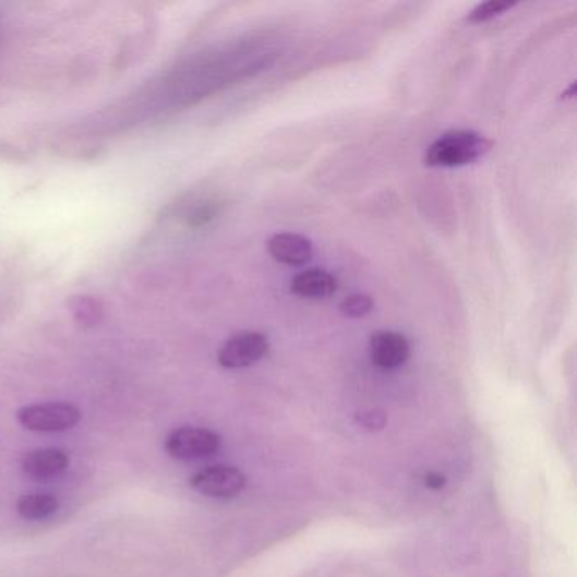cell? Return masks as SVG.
Listing matches in <instances>:
<instances>
[{
	"instance_id": "4fadbf2b",
	"label": "cell",
	"mask_w": 577,
	"mask_h": 577,
	"mask_svg": "<svg viewBox=\"0 0 577 577\" xmlns=\"http://www.w3.org/2000/svg\"><path fill=\"white\" fill-rule=\"evenodd\" d=\"M72 309L80 322L87 325H94L95 322H98L100 310H98L97 303L88 297H79V299L73 300Z\"/></svg>"
},
{
	"instance_id": "6da1fadb",
	"label": "cell",
	"mask_w": 577,
	"mask_h": 577,
	"mask_svg": "<svg viewBox=\"0 0 577 577\" xmlns=\"http://www.w3.org/2000/svg\"><path fill=\"white\" fill-rule=\"evenodd\" d=\"M493 143L476 131L457 129L441 134L426 147L425 165L431 168H459L483 158Z\"/></svg>"
},
{
	"instance_id": "8fae6325",
	"label": "cell",
	"mask_w": 577,
	"mask_h": 577,
	"mask_svg": "<svg viewBox=\"0 0 577 577\" xmlns=\"http://www.w3.org/2000/svg\"><path fill=\"white\" fill-rule=\"evenodd\" d=\"M373 309V299L366 293L349 294V297H346L339 305V310L342 312L344 317L348 318L366 317Z\"/></svg>"
},
{
	"instance_id": "3957f363",
	"label": "cell",
	"mask_w": 577,
	"mask_h": 577,
	"mask_svg": "<svg viewBox=\"0 0 577 577\" xmlns=\"http://www.w3.org/2000/svg\"><path fill=\"white\" fill-rule=\"evenodd\" d=\"M223 438L216 432L201 426H180L165 441V449L173 459L199 460L214 456L220 449Z\"/></svg>"
},
{
	"instance_id": "9a60e30c",
	"label": "cell",
	"mask_w": 577,
	"mask_h": 577,
	"mask_svg": "<svg viewBox=\"0 0 577 577\" xmlns=\"http://www.w3.org/2000/svg\"><path fill=\"white\" fill-rule=\"evenodd\" d=\"M423 481H425V486L429 488V490H442V488L445 486V478L442 474H438V472H429V474H425V478H423Z\"/></svg>"
},
{
	"instance_id": "52a82bcc",
	"label": "cell",
	"mask_w": 577,
	"mask_h": 577,
	"mask_svg": "<svg viewBox=\"0 0 577 577\" xmlns=\"http://www.w3.org/2000/svg\"><path fill=\"white\" fill-rule=\"evenodd\" d=\"M266 245H268L269 256L281 265L303 266L312 260V242L293 232H278L268 239Z\"/></svg>"
},
{
	"instance_id": "7a4b0ae2",
	"label": "cell",
	"mask_w": 577,
	"mask_h": 577,
	"mask_svg": "<svg viewBox=\"0 0 577 577\" xmlns=\"http://www.w3.org/2000/svg\"><path fill=\"white\" fill-rule=\"evenodd\" d=\"M79 408L64 401H46V404L27 405L17 411V420L27 431L64 432L80 422Z\"/></svg>"
},
{
	"instance_id": "7c38bea8",
	"label": "cell",
	"mask_w": 577,
	"mask_h": 577,
	"mask_svg": "<svg viewBox=\"0 0 577 577\" xmlns=\"http://www.w3.org/2000/svg\"><path fill=\"white\" fill-rule=\"evenodd\" d=\"M515 4H509V2H500V0H488L483 4L476 5L468 15L469 24H481L486 23V21L493 20L496 15L503 14L505 11L514 8Z\"/></svg>"
},
{
	"instance_id": "277c9868",
	"label": "cell",
	"mask_w": 577,
	"mask_h": 577,
	"mask_svg": "<svg viewBox=\"0 0 577 577\" xmlns=\"http://www.w3.org/2000/svg\"><path fill=\"white\" fill-rule=\"evenodd\" d=\"M268 351L269 340L265 334L245 330V333L229 337L220 346L217 361L226 370H242V368H250L260 362L268 354Z\"/></svg>"
},
{
	"instance_id": "30bf717a",
	"label": "cell",
	"mask_w": 577,
	"mask_h": 577,
	"mask_svg": "<svg viewBox=\"0 0 577 577\" xmlns=\"http://www.w3.org/2000/svg\"><path fill=\"white\" fill-rule=\"evenodd\" d=\"M58 508H60V502L51 494H24L17 500V514L24 520H46V518L53 517Z\"/></svg>"
},
{
	"instance_id": "5bb4252c",
	"label": "cell",
	"mask_w": 577,
	"mask_h": 577,
	"mask_svg": "<svg viewBox=\"0 0 577 577\" xmlns=\"http://www.w3.org/2000/svg\"><path fill=\"white\" fill-rule=\"evenodd\" d=\"M358 422L366 431H382L386 425V416L382 410L362 411L358 416Z\"/></svg>"
},
{
	"instance_id": "8992f818",
	"label": "cell",
	"mask_w": 577,
	"mask_h": 577,
	"mask_svg": "<svg viewBox=\"0 0 577 577\" xmlns=\"http://www.w3.org/2000/svg\"><path fill=\"white\" fill-rule=\"evenodd\" d=\"M370 356L380 370H398L410 358V342L395 330H376L370 339Z\"/></svg>"
},
{
	"instance_id": "ba28073f",
	"label": "cell",
	"mask_w": 577,
	"mask_h": 577,
	"mask_svg": "<svg viewBox=\"0 0 577 577\" xmlns=\"http://www.w3.org/2000/svg\"><path fill=\"white\" fill-rule=\"evenodd\" d=\"M69 454L61 449H35L24 454L21 468L33 480H51L67 471Z\"/></svg>"
},
{
	"instance_id": "5b68a950",
	"label": "cell",
	"mask_w": 577,
	"mask_h": 577,
	"mask_svg": "<svg viewBox=\"0 0 577 577\" xmlns=\"http://www.w3.org/2000/svg\"><path fill=\"white\" fill-rule=\"evenodd\" d=\"M190 488L208 498H235L245 488V476L230 466H208L190 478Z\"/></svg>"
},
{
	"instance_id": "9c48e42d",
	"label": "cell",
	"mask_w": 577,
	"mask_h": 577,
	"mask_svg": "<svg viewBox=\"0 0 577 577\" xmlns=\"http://www.w3.org/2000/svg\"><path fill=\"white\" fill-rule=\"evenodd\" d=\"M290 291L310 300L327 299L337 291V279L325 269L312 268L300 272L291 279Z\"/></svg>"
}]
</instances>
